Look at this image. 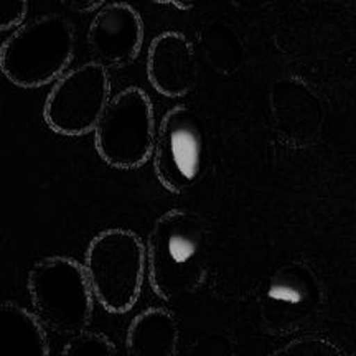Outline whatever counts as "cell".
Returning <instances> with one entry per match:
<instances>
[{"label":"cell","mask_w":356,"mask_h":356,"mask_svg":"<svg viewBox=\"0 0 356 356\" xmlns=\"http://www.w3.org/2000/svg\"><path fill=\"white\" fill-rule=\"evenodd\" d=\"M150 287L163 300L197 292L207 279L208 228L195 211L170 210L154 222L147 238Z\"/></svg>","instance_id":"cell-1"},{"label":"cell","mask_w":356,"mask_h":356,"mask_svg":"<svg viewBox=\"0 0 356 356\" xmlns=\"http://www.w3.org/2000/svg\"><path fill=\"white\" fill-rule=\"evenodd\" d=\"M76 50V30L58 13L24 24L0 48V70L15 86L35 89L60 79Z\"/></svg>","instance_id":"cell-2"},{"label":"cell","mask_w":356,"mask_h":356,"mask_svg":"<svg viewBox=\"0 0 356 356\" xmlns=\"http://www.w3.org/2000/svg\"><path fill=\"white\" fill-rule=\"evenodd\" d=\"M33 314L48 330L65 337L86 332L95 310V292L86 269L68 256H47L26 277Z\"/></svg>","instance_id":"cell-3"},{"label":"cell","mask_w":356,"mask_h":356,"mask_svg":"<svg viewBox=\"0 0 356 356\" xmlns=\"http://www.w3.org/2000/svg\"><path fill=\"white\" fill-rule=\"evenodd\" d=\"M145 267L147 249L131 229L101 231L84 254V269L95 297L111 314L134 309L144 286Z\"/></svg>","instance_id":"cell-4"},{"label":"cell","mask_w":356,"mask_h":356,"mask_svg":"<svg viewBox=\"0 0 356 356\" xmlns=\"http://www.w3.org/2000/svg\"><path fill=\"white\" fill-rule=\"evenodd\" d=\"M155 136L150 97L144 89L131 86L109 101L95 131V145L109 167L134 170L149 162Z\"/></svg>","instance_id":"cell-5"},{"label":"cell","mask_w":356,"mask_h":356,"mask_svg":"<svg viewBox=\"0 0 356 356\" xmlns=\"http://www.w3.org/2000/svg\"><path fill=\"white\" fill-rule=\"evenodd\" d=\"M111 101L109 70L84 63L58 79L44 101L43 118L53 132L66 137L95 132Z\"/></svg>","instance_id":"cell-6"},{"label":"cell","mask_w":356,"mask_h":356,"mask_svg":"<svg viewBox=\"0 0 356 356\" xmlns=\"http://www.w3.org/2000/svg\"><path fill=\"white\" fill-rule=\"evenodd\" d=\"M204 137L198 118L185 106L163 115L154 145V172L163 188L180 195L197 184L203 168Z\"/></svg>","instance_id":"cell-7"},{"label":"cell","mask_w":356,"mask_h":356,"mask_svg":"<svg viewBox=\"0 0 356 356\" xmlns=\"http://www.w3.org/2000/svg\"><path fill=\"white\" fill-rule=\"evenodd\" d=\"M144 43V22L136 8L118 2L102 7L88 30V48L108 70L131 65Z\"/></svg>","instance_id":"cell-8"},{"label":"cell","mask_w":356,"mask_h":356,"mask_svg":"<svg viewBox=\"0 0 356 356\" xmlns=\"http://www.w3.org/2000/svg\"><path fill=\"white\" fill-rule=\"evenodd\" d=\"M147 76L159 95L172 99L193 91L198 68L190 40L178 32L155 37L147 53Z\"/></svg>","instance_id":"cell-9"},{"label":"cell","mask_w":356,"mask_h":356,"mask_svg":"<svg viewBox=\"0 0 356 356\" xmlns=\"http://www.w3.org/2000/svg\"><path fill=\"white\" fill-rule=\"evenodd\" d=\"M273 113L279 132L296 144H309L318 136L323 109L315 92L297 78L280 79L273 89Z\"/></svg>","instance_id":"cell-10"},{"label":"cell","mask_w":356,"mask_h":356,"mask_svg":"<svg viewBox=\"0 0 356 356\" xmlns=\"http://www.w3.org/2000/svg\"><path fill=\"white\" fill-rule=\"evenodd\" d=\"M180 328L175 315L152 307L136 315L126 333L127 356H177Z\"/></svg>","instance_id":"cell-11"},{"label":"cell","mask_w":356,"mask_h":356,"mask_svg":"<svg viewBox=\"0 0 356 356\" xmlns=\"http://www.w3.org/2000/svg\"><path fill=\"white\" fill-rule=\"evenodd\" d=\"M0 356H50L42 320L10 300L0 304Z\"/></svg>","instance_id":"cell-12"},{"label":"cell","mask_w":356,"mask_h":356,"mask_svg":"<svg viewBox=\"0 0 356 356\" xmlns=\"http://www.w3.org/2000/svg\"><path fill=\"white\" fill-rule=\"evenodd\" d=\"M299 269L282 270L275 275L267 289V300L273 305H286L287 309L292 307H304L310 300L312 291L307 277L302 275Z\"/></svg>","instance_id":"cell-13"},{"label":"cell","mask_w":356,"mask_h":356,"mask_svg":"<svg viewBox=\"0 0 356 356\" xmlns=\"http://www.w3.org/2000/svg\"><path fill=\"white\" fill-rule=\"evenodd\" d=\"M61 356H118L115 345L97 332H83L71 337Z\"/></svg>","instance_id":"cell-14"},{"label":"cell","mask_w":356,"mask_h":356,"mask_svg":"<svg viewBox=\"0 0 356 356\" xmlns=\"http://www.w3.org/2000/svg\"><path fill=\"white\" fill-rule=\"evenodd\" d=\"M181 356H234V341L228 333L211 332L197 338Z\"/></svg>","instance_id":"cell-15"},{"label":"cell","mask_w":356,"mask_h":356,"mask_svg":"<svg viewBox=\"0 0 356 356\" xmlns=\"http://www.w3.org/2000/svg\"><path fill=\"white\" fill-rule=\"evenodd\" d=\"M26 10H29V0H0V30L15 29L24 24Z\"/></svg>","instance_id":"cell-16"},{"label":"cell","mask_w":356,"mask_h":356,"mask_svg":"<svg viewBox=\"0 0 356 356\" xmlns=\"http://www.w3.org/2000/svg\"><path fill=\"white\" fill-rule=\"evenodd\" d=\"M60 2L71 12L88 13L97 10L106 0H60Z\"/></svg>","instance_id":"cell-17"},{"label":"cell","mask_w":356,"mask_h":356,"mask_svg":"<svg viewBox=\"0 0 356 356\" xmlns=\"http://www.w3.org/2000/svg\"><path fill=\"white\" fill-rule=\"evenodd\" d=\"M279 356H327L325 351H322L320 346L315 345H304V346H296L287 351H282Z\"/></svg>","instance_id":"cell-18"},{"label":"cell","mask_w":356,"mask_h":356,"mask_svg":"<svg viewBox=\"0 0 356 356\" xmlns=\"http://www.w3.org/2000/svg\"><path fill=\"white\" fill-rule=\"evenodd\" d=\"M172 3L180 10H190L197 3V0H172Z\"/></svg>","instance_id":"cell-19"},{"label":"cell","mask_w":356,"mask_h":356,"mask_svg":"<svg viewBox=\"0 0 356 356\" xmlns=\"http://www.w3.org/2000/svg\"><path fill=\"white\" fill-rule=\"evenodd\" d=\"M154 2H157V3H170L172 0H154Z\"/></svg>","instance_id":"cell-20"}]
</instances>
